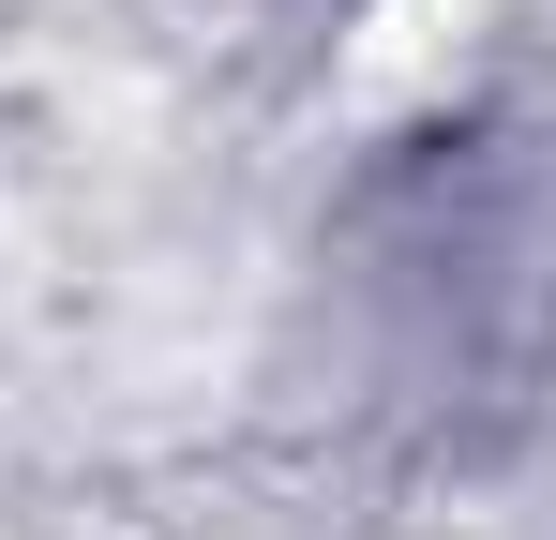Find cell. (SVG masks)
<instances>
[{"label": "cell", "mask_w": 556, "mask_h": 540, "mask_svg": "<svg viewBox=\"0 0 556 540\" xmlns=\"http://www.w3.org/2000/svg\"><path fill=\"white\" fill-rule=\"evenodd\" d=\"M481 30H496V0H362V30H346V105H421V90H452Z\"/></svg>", "instance_id": "6da1fadb"}]
</instances>
